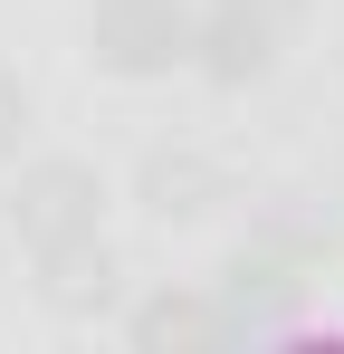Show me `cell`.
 <instances>
[{"label":"cell","mask_w":344,"mask_h":354,"mask_svg":"<svg viewBox=\"0 0 344 354\" xmlns=\"http://www.w3.org/2000/svg\"><path fill=\"white\" fill-rule=\"evenodd\" d=\"M29 124H39V106H29V86L0 67V163H19V144H29Z\"/></svg>","instance_id":"cell-8"},{"label":"cell","mask_w":344,"mask_h":354,"mask_svg":"<svg viewBox=\"0 0 344 354\" xmlns=\"http://www.w3.org/2000/svg\"><path fill=\"white\" fill-rule=\"evenodd\" d=\"M306 288H316V278H296L287 259H268V249L239 239L220 259V288L211 297H220V316H229V345H249V335H287L296 306H306Z\"/></svg>","instance_id":"cell-3"},{"label":"cell","mask_w":344,"mask_h":354,"mask_svg":"<svg viewBox=\"0 0 344 354\" xmlns=\"http://www.w3.org/2000/svg\"><path fill=\"white\" fill-rule=\"evenodd\" d=\"M229 192V163L211 153V144H153L144 153V173H134V201L153 211V221H201V211H220Z\"/></svg>","instance_id":"cell-5"},{"label":"cell","mask_w":344,"mask_h":354,"mask_svg":"<svg viewBox=\"0 0 344 354\" xmlns=\"http://www.w3.org/2000/svg\"><path fill=\"white\" fill-rule=\"evenodd\" d=\"M39 297H48L57 316H106L115 306V249L106 239H67L39 259Z\"/></svg>","instance_id":"cell-7"},{"label":"cell","mask_w":344,"mask_h":354,"mask_svg":"<svg viewBox=\"0 0 344 354\" xmlns=\"http://www.w3.org/2000/svg\"><path fill=\"white\" fill-rule=\"evenodd\" d=\"M278 48H287V29L258 19V10H239V0H211L201 29H191V67H201L220 96H249V86L278 67Z\"/></svg>","instance_id":"cell-4"},{"label":"cell","mask_w":344,"mask_h":354,"mask_svg":"<svg viewBox=\"0 0 344 354\" xmlns=\"http://www.w3.org/2000/svg\"><path fill=\"white\" fill-rule=\"evenodd\" d=\"M124 345L134 354H201V345H229V316L220 297H191V288H163L124 316Z\"/></svg>","instance_id":"cell-6"},{"label":"cell","mask_w":344,"mask_h":354,"mask_svg":"<svg viewBox=\"0 0 344 354\" xmlns=\"http://www.w3.org/2000/svg\"><path fill=\"white\" fill-rule=\"evenodd\" d=\"M239 10H258V19H278V29H296V19H306L316 0H239Z\"/></svg>","instance_id":"cell-9"},{"label":"cell","mask_w":344,"mask_h":354,"mask_svg":"<svg viewBox=\"0 0 344 354\" xmlns=\"http://www.w3.org/2000/svg\"><path fill=\"white\" fill-rule=\"evenodd\" d=\"M0 221H10V239H19L29 259H48V249H67V239H96V221H106V173L77 163V153L19 163L10 201H0Z\"/></svg>","instance_id":"cell-1"},{"label":"cell","mask_w":344,"mask_h":354,"mask_svg":"<svg viewBox=\"0 0 344 354\" xmlns=\"http://www.w3.org/2000/svg\"><path fill=\"white\" fill-rule=\"evenodd\" d=\"M191 29H201L191 0H96L86 58L106 77H172V67H191Z\"/></svg>","instance_id":"cell-2"}]
</instances>
